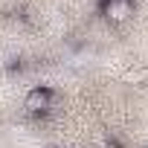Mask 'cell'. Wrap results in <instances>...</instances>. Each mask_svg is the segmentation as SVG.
Instances as JSON below:
<instances>
[{"label": "cell", "mask_w": 148, "mask_h": 148, "mask_svg": "<svg viewBox=\"0 0 148 148\" xmlns=\"http://www.w3.org/2000/svg\"><path fill=\"white\" fill-rule=\"evenodd\" d=\"M99 12L108 23H128L136 12L134 0H102L99 3Z\"/></svg>", "instance_id": "7a4b0ae2"}, {"label": "cell", "mask_w": 148, "mask_h": 148, "mask_svg": "<svg viewBox=\"0 0 148 148\" xmlns=\"http://www.w3.org/2000/svg\"><path fill=\"white\" fill-rule=\"evenodd\" d=\"M52 105H55V90H49V87H35L23 99V110L29 116H44L52 110Z\"/></svg>", "instance_id": "6da1fadb"}]
</instances>
